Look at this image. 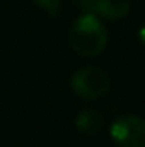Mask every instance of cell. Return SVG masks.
I'll return each instance as SVG.
<instances>
[{
	"label": "cell",
	"instance_id": "6da1fadb",
	"mask_svg": "<svg viewBox=\"0 0 145 147\" xmlns=\"http://www.w3.org/2000/svg\"><path fill=\"white\" fill-rule=\"evenodd\" d=\"M108 43V31L96 14L80 16L68 29V45L82 57L99 55Z\"/></svg>",
	"mask_w": 145,
	"mask_h": 147
},
{
	"label": "cell",
	"instance_id": "7a4b0ae2",
	"mask_svg": "<svg viewBox=\"0 0 145 147\" xmlns=\"http://www.w3.org/2000/svg\"><path fill=\"white\" fill-rule=\"evenodd\" d=\"M70 84L77 96L84 99H97L108 92L109 75L99 67L89 65L73 74Z\"/></svg>",
	"mask_w": 145,
	"mask_h": 147
},
{
	"label": "cell",
	"instance_id": "3957f363",
	"mask_svg": "<svg viewBox=\"0 0 145 147\" xmlns=\"http://www.w3.org/2000/svg\"><path fill=\"white\" fill-rule=\"evenodd\" d=\"M111 137L119 147H145V120L125 115L111 125Z\"/></svg>",
	"mask_w": 145,
	"mask_h": 147
},
{
	"label": "cell",
	"instance_id": "277c9868",
	"mask_svg": "<svg viewBox=\"0 0 145 147\" xmlns=\"http://www.w3.org/2000/svg\"><path fill=\"white\" fill-rule=\"evenodd\" d=\"M128 10H130V0H96L94 5V14L109 21H118L125 17Z\"/></svg>",
	"mask_w": 145,
	"mask_h": 147
},
{
	"label": "cell",
	"instance_id": "5b68a950",
	"mask_svg": "<svg viewBox=\"0 0 145 147\" xmlns=\"http://www.w3.org/2000/svg\"><path fill=\"white\" fill-rule=\"evenodd\" d=\"M103 125H104V118L96 110H85L77 116V128L84 134L94 135L103 128Z\"/></svg>",
	"mask_w": 145,
	"mask_h": 147
},
{
	"label": "cell",
	"instance_id": "8992f818",
	"mask_svg": "<svg viewBox=\"0 0 145 147\" xmlns=\"http://www.w3.org/2000/svg\"><path fill=\"white\" fill-rule=\"evenodd\" d=\"M33 2L36 3L38 7L46 9V10L51 12V14H56L58 9H60V3H62V0H33Z\"/></svg>",
	"mask_w": 145,
	"mask_h": 147
},
{
	"label": "cell",
	"instance_id": "52a82bcc",
	"mask_svg": "<svg viewBox=\"0 0 145 147\" xmlns=\"http://www.w3.org/2000/svg\"><path fill=\"white\" fill-rule=\"evenodd\" d=\"M73 5L80 10H84V14H94V5L96 0H70Z\"/></svg>",
	"mask_w": 145,
	"mask_h": 147
},
{
	"label": "cell",
	"instance_id": "ba28073f",
	"mask_svg": "<svg viewBox=\"0 0 145 147\" xmlns=\"http://www.w3.org/2000/svg\"><path fill=\"white\" fill-rule=\"evenodd\" d=\"M138 38H140V41L145 45V24L140 28V29H138Z\"/></svg>",
	"mask_w": 145,
	"mask_h": 147
}]
</instances>
